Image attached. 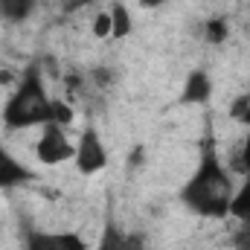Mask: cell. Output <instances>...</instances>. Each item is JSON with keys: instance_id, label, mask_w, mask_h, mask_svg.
Listing matches in <instances>:
<instances>
[{"instance_id": "cell-6", "label": "cell", "mask_w": 250, "mask_h": 250, "mask_svg": "<svg viewBox=\"0 0 250 250\" xmlns=\"http://www.w3.org/2000/svg\"><path fill=\"white\" fill-rule=\"evenodd\" d=\"M29 181V172L0 146V187H15V184H23Z\"/></svg>"}, {"instance_id": "cell-12", "label": "cell", "mask_w": 250, "mask_h": 250, "mask_svg": "<svg viewBox=\"0 0 250 250\" xmlns=\"http://www.w3.org/2000/svg\"><path fill=\"white\" fill-rule=\"evenodd\" d=\"M230 117H233L236 123H242V125H248L250 128V93L239 96V99H233V105H230Z\"/></svg>"}, {"instance_id": "cell-14", "label": "cell", "mask_w": 250, "mask_h": 250, "mask_svg": "<svg viewBox=\"0 0 250 250\" xmlns=\"http://www.w3.org/2000/svg\"><path fill=\"white\" fill-rule=\"evenodd\" d=\"M93 35L96 38H111V12H99L93 18Z\"/></svg>"}, {"instance_id": "cell-15", "label": "cell", "mask_w": 250, "mask_h": 250, "mask_svg": "<svg viewBox=\"0 0 250 250\" xmlns=\"http://www.w3.org/2000/svg\"><path fill=\"white\" fill-rule=\"evenodd\" d=\"M239 163H242L245 175H250V131H248V137H245V146H242V157H239Z\"/></svg>"}, {"instance_id": "cell-10", "label": "cell", "mask_w": 250, "mask_h": 250, "mask_svg": "<svg viewBox=\"0 0 250 250\" xmlns=\"http://www.w3.org/2000/svg\"><path fill=\"white\" fill-rule=\"evenodd\" d=\"M131 32V15L123 3L111 6V38H125Z\"/></svg>"}, {"instance_id": "cell-7", "label": "cell", "mask_w": 250, "mask_h": 250, "mask_svg": "<svg viewBox=\"0 0 250 250\" xmlns=\"http://www.w3.org/2000/svg\"><path fill=\"white\" fill-rule=\"evenodd\" d=\"M209 93H212V82H209V76L207 73H201V70H195V73H189L187 84H184V102H207L209 99Z\"/></svg>"}, {"instance_id": "cell-11", "label": "cell", "mask_w": 250, "mask_h": 250, "mask_svg": "<svg viewBox=\"0 0 250 250\" xmlns=\"http://www.w3.org/2000/svg\"><path fill=\"white\" fill-rule=\"evenodd\" d=\"M125 242H128V233H123L114 221H108L102 230V239H99V250H123Z\"/></svg>"}, {"instance_id": "cell-3", "label": "cell", "mask_w": 250, "mask_h": 250, "mask_svg": "<svg viewBox=\"0 0 250 250\" xmlns=\"http://www.w3.org/2000/svg\"><path fill=\"white\" fill-rule=\"evenodd\" d=\"M73 154H76V146L67 140L64 125H59V123L41 125V140L35 146V157L44 166H59L64 160H73Z\"/></svg>"}, {"instance_id": "cell-9", "label": "cell", "mask_w": 250, "mask_h": 250, "mask_svg": "<svg viewBox=\"0 0 250 250\" xmlns=\"http://www.w3.org/2000/svg\"><path fill=\"white\" fill-rule=\"evenodd\" d=\"M230 215H233V218H239L245 230H250V175H245L242 189H236V195H233Z\"/></svg>"}, {"instance_id": "cell-4", "label": "cell", "mask_w": 250, "mask_h": 250, "mask_svg": "<svg viewBox=\"0 0 250 250\" xmlns=\"http://www.w3.org/2000/svg\"><path fill=\"white\" fill-rule=\"evenodd\" d=\"M73 163L82 175H96L108 166V148L102 143V137L96 134L93 125H87L76 143V154H73Z\"/></svg>"}, {"instance_id": "cell-17", "label": "cell", "mask_w": 250, "mask_h": 250, "mask_svg": "<svg viewBox=\"0 0 250 250\" xmlns=\"http://www.w3.org/2000/svg\"><path fill=\"white\" fill-rule=\"evenodd\" d=\"M143 6H154V3H163V0H140Z\"/></svg>"}, {"instance_id": "cell-8", "label": "cell", "mask_w": 250, "mask_h": 250, "mask_svg": "<svg viewBox=\"0 0 250 250\" xmlns=\"http://www.w3.org/2000/svg\"><path fill=\"white\" fill-rule=\"evenodd\" d=\"M38 0H0V21L6 23H23L35 12Z\"/></svg>"}, {"instance_id": "cell-5", "label": "cell", "mask_w": 250, "mask_h": 250, "mask_svg": "<svg viewBox=\"0 0 250 250\" xmlns=\"http://www.w3.org/2000/svg\"><path fill=\"white\" fill-rule=\"evenodd\" d=\"M26 250H87V242L79 233H29Z\"/></svg>"}, {"instance_id": "cell-16", "label": "cell", "mask_w": 250, "mask_h": 250, "mask_svg": "<svg viewBox=\"0 0 250 250\" xmlns=\"http://www.w3.org/2000/svg\"><path fill=\"white\" fill-rule=\"evenodd\" d=\"M90 0H64V6L67 9H82V6H87Z\"/></svg>"}, {"instance_id": "cell-13", "label": "cell", "mask_w": 250, "mask_h": 250, "mask_svg": "<svg viewBox=\"0 0 250 250\" xmlns=\"http://www.w3.org/2000/svg\"><path fill=\"white\" fill-rule=\"evenodd\" d=\"M207 41H209V44L227 41V21H224V18H212V21L207 23Z\"/></svg>"}, {"instance_id": "cell-2", "label": "cell", "mask_w": 250, "mask_h": 250, "mask_svg": "<svg viewBox=\"0 0 250 250\" xmlns=\"http://www.w3.org/2000/svg\"><path fill=\"white\" fill-rule=\"evenodd\" d=\"M53 108L56 102L47 96V87H44V76L35 64H29L18 84H15V93L9 96L6 108H3V123L6 128H32V125H47L53 123Z\"/></svg>"}, {"instance_id": "cell-1", "label": "cell", "mask_w": 250, "mask_h": 250, "mask_svg": "<svg viewBox=\"0 0 250 250\" xmlns=\"http://www.w3.org/2000/svg\"><path fill=\"white\" fill-rule=\"evenodd\" d=\"M233 195H236V187H233L230 172L224 169L218 154L212 148H207L195 175L187 181V187L181 189V201L192 212H198L204 218H227Z\"/></svg>"}]
</instances>
